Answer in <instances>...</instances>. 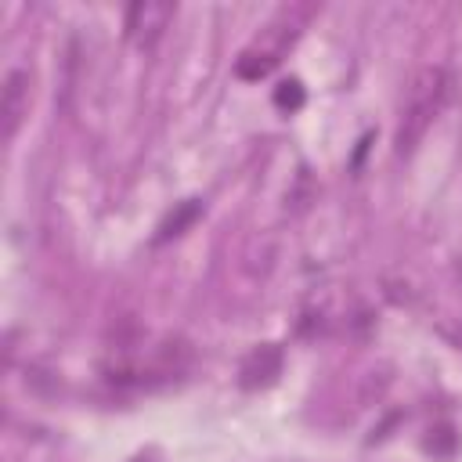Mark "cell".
I'll list each match as a JSON object with an SVG mask.
<instances>
[{"label":"cell","mask_w":462,"mask_h":462,"mask_svg":"<svg viewBox=\"0 0 462 462\" xmlns=\"http://www.w3.org/2000/svg\"><path fill=\"white\" fill-rule=\"evenodd\" d=\"M448 87H451V79H448V69L444 65H422L411 76L408 94H404V105H401L397 134H393L397 155H411L415 144L426 137V130L433 126L437 112L448 101Z\"/></svg>","instance_id":"1"},{"label":"cell","mask_w":462,"mask_h":462,"mask_svg":"<svg viewBox=\"0 0 462 462\" xmlns=\"http://www.w3.org/2000/svg\"><path fill=\"white\" fill-rule=\"evenodd\" d=\"M177 14V4L170 0H137L126 7V36L137 43V47H152L162 29L173 22Z\"/></svg>","instance_id":"2"},{"label":"cell","mask_w":462,"mask_h":462,"mask_svg":"<svg viewBox=\"0 0 462 462\" xmlns=\"http://www.w3.org/2000/svg\"><path fill=\"white\" fill-rule=\"evenodd\" d=\"M25 112H29V72L11 69L4 76V87H0V134H4V141H11L18 134Z\"/></svg>","instance_id":"3"},{"label":"cell","mask_w":462,"mask_h":462,"mask_svg":"<svg viewBox=\"0 0 462 462\" xmlns=\"http://www.w3.org/2000/svg\"><path fill=\"white\" fill-rule=\"evenodd\" d=\"M282 372V350L274 343H263L256 346L245 361H242V372H238V383L245 390H260V386H271Z\"/></svg>","instance_id":"4"},{"label":"cell","mask_w":462,"mask_h":462,"mask_svg":"<svg viewBox=\"0 0 462 462\" xmlns=\"http://www.w3.org/2000/svg\"><path fill=\"white\" fill-rule=\"evenodd\" d=\"M199 213H202V202L199 199H188V202H180L162 224H159V235H155V242H166V238H177V235H184L195 220H199Z\"/></svg>","instance_id":"5"},{"label":"cell","mask_w":462,"mask_h":462,"mask_svg":"<svg viewBox=\"0 0 462 462\" xmlns=\"http://www.w3.org/2000/svg\"><path fill=\"white\" fill-rule=\"evenodd\" d=\"M274 61H278V58H274L271 51H260V54H256V51H249V54H242V58H238V72H242V76H249V79H256V76H263Z\"/></svg>","instance_id":"6"},{"label":"cell","mask_w":462,"mask_h":462,"mask_svg":"<svg viewBox=\"0 0 462 462\" xmlns=\"http://www.w3.org/2000/svg\"><path fill=\"white\" fill-rule=\"evenodd\" d=\"M274 101H278V105H289V108H296V105L303 101V90H300V83H296V79L282 83V87H278V94H274Z\"/></svg>","instance_id":"7"}]
</instances>
